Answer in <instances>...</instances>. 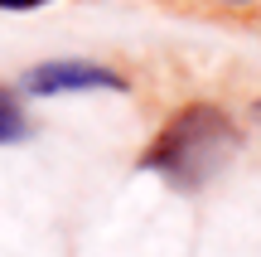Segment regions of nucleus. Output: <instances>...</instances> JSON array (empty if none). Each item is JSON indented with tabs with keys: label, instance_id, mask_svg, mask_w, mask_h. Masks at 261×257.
Instances as JSON below:
<instances>
[{
	"label": "nucleus",
	"instance_id": "nucleus-5",
	"mask_svg": "<svg viewBox=\"0 0 261 257\" xmlns=\"http://www.w3.org/2000/svg\"><path fill=\"white\" fill-rule=\"evenodd\" d=\"M252 116H256V122H261V97H256V102H252Z\"/></svg>",
	"mask_w": 261,
	"mask_h": 257
},
{
	"label": "nucleus",
	"instance_id": "nucleus-1",
	"mask_svg": "<svg viewBox=\"0 0 261 257\" xmlns=\"http://www.w3.org/2000/svg\"><path fill=\"white\" fill-rule=\"evenodd\" d=\"M237 155V126L223 107L213 102H189L160 126L150 151L140 155V170L165 175L174 190H203L218 170Z\"/></svg>",
	"mask_w": 261,
	"mask_h": 257
},
{
	"label": "nucleus",
	"instance_id": "nucleus-2",
	"mask_svg": "<svg viewBox=\"0 0 261 257\" xmlns=\"http://www.w3.org/2000/svg\"><path fill=\"white\" fill-rule=\"evenodd\" d=\"M29 97H58V92H126V78L116 68L102 63H83V58H54V63H39L19 78Z\"/></svg>",
	"mask_w": 261,
	"mask_h": 257
},
{
	"label": "nucleus",
	"instance_id": "nucleus-3",
	"mask_svg": "<svg viewBox=\"0 0 261 257\" xmlns=\"http://www.w3.org/2000/svg\"><path fill=\"white\" fill-rule=\"evenodd\" d=\"M24 136H29L24 112H19V102L0 87V146H15V141H24Z\"/></svg>",
	"mask_w": 261,
	"mask_h": 257
},
{
	"label": "nucleus",
	"instance_id": "nucleus-6",
	"mask_svg": "<svg viewBox=\"0 0 261 257\" xmlns=\"http://www.w3.org/2000/svg\"><path fill=\"white\" fill-rule=\"evenodd\" d=\"M227 5H247V0H227Z\"/></svg>",
	"mask_w": 261,
	"mask_h": 257
},
{
	"label": "nucleus",
	"instance_id": "nucleus-4",
	"mask_svg": "<svg viewBox=\"0 0 261 257\" xmlns=\"http://www.w3.org/2000/svg\"><path fill=\"white\" fill-rule=\"evenodd\" d=\"M48 5V0H0V10H39Z\"/></svg>",
	"mask_w": 261,
	"mask_h": 257
}]
</instances>
